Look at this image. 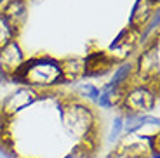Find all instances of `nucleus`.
Returning a JSON list of instances; mask_svg holds the SVG:
<instances>
[{"instance_id": "nucleus-1", "label": "nucleus", "mask_w": 160, "mask_h": 158, "mask_svg": "<svg viewBox=\"0 0 160 158\" xmlns=\"http://www.w3.org/2000/svg\"><path fill=\"white\" fill-rule=\"evenodd\" d=\"M9 80L14 83H26L28 87H51L61 83L63 77V63L51 57H37L24 61Z\"/></svg>"}, {"instance_id": "nucleus-18", "label": "nucleus", "mask_w": 160, "mask_h": 158, "mask_svg": "<svg viewBox=\"0 0 160 158\" xmlns=\"http://www.w3.org/2000/svg\"><path fill=\"white\" fill-rule=\"evenodd\" d=\"M7 123H9V116H5L0 111V139L5 137V131H7Z\"/></svg>"}, {"instance_id": "nucleus-17", "label": "nucleus", "mask_w": 160, "mask_h": 158, "mask_svg": "<svg viewBox=\"0 0 160 158\" xmlns=\"http://www.w3.org/2000/svg\"><path fill=\"white\" fill-rule=\"evenodd\" d=\"M82 94L87 96L89 99H92V101H98V96H99V89H96L94 85H84L82 87Z\"/></svg>"}, {"instance_id": "nucleus-3", "label": "nucleus", "mask_w": 160, "mask_h": 158, "mask_svg": "<svg viewBox=\"0 0 160 158\" xmlns=\"http://www.w3.org/2000/svg\"><path fill=\"white\" fill-rule=\"evenodd\" d=\"M37 99H38V92H37L35 89L21 87V89H18L16 92L9 94L7 97L2 101V104H0V111H2L5 116L11 118L14 113L24 110V108H28L30 104L35 103Z\"/></svg>"}, {"instance_id": "nucleus-9", "label": "nucleus", "mask_w": 160, "mask_h": 158, "mask_svg": "<svg viewBox=\"0 0 160 158\" xmlns=\"http://www.w3.org/2000/svg\"><path fill=\"white\" fill-rule=\"evenodd\" d=\"M5 21L11 24V28L16 32V28L23 23V19L26 17V7H24L23 0H11L5 7L4 14H2Z\"/></svg>"}, {"instance_id": "nucleus-16", "label": "nucleus", "mask_w": 160, "mask_h": 158, "mask_svg": "<svg viewBox=\"0 0 160 158\" xmlns=\"http://www.w3.org/2000/svg\"><path fill=\"white\" fill-rule=\"evenodd\" d=\"M0 158H18L16 153L11 150V142L5 141V137L0 139Z\"/></svg>"}, {"instance_id": "nucleus-6", "label": "nucleus", "mask_w": 160, "mask_h": 158, "mask_svg": "<svg viewBox=\"0 0 160 158\" xmlns=\"http://www.w3.org/2000/svg\"><path fill=\"white\" fill-rule=\"evenodd\" d=\"M112 64H113V59L108 57L104 52H94V54H89L85 57L82 73L85 77H99V75H104L106 71H110Z\"/></svg>"}, {"instance_id": "nucleus-7", "label": "nucleus", "mask_w": 160, "mask_h": 158, "mask_svg": "<svg viewBox=\"0 0 160 158\" xmlns=\"http://www.w3.org/2000/svg\"><path fill=\"white\" fill-rule=\"evenodd\" d=\"M155 0H138L131 14V28L132 30H139L146 24V21L153 16V7H155Z\"/></svg>"}, {"instance_id": "nucleus-15", "label": "nucleus", "mask_w": 160, "mask_h": 158, "mask_svg": "<svg viewBox=\"0 0 160 158\" xmlns=\"http://www.w3.org/2000/svg\"><path fill=\"white\" fill-rule=\"evenodd\" d=\"M122 132H124V116L118 115V116H115V120H113L112 131H110V141H117Z\"/></svg>"}, {"instance_id": "nucleus-10", "label": "nucleus", "mask_w": 160, "mask_h": 158, "mask_svg": "<svg viewBox=\"0 0 160 158\" xmlns=\"http://www.w3.org/2000/svg\"><path fill=\"white\" fill-rule=\"evenodd\" d=\"M139 73L144 77H153L158 73V45H152V49L141 54L139 57Z\"/></svg>"}, {"instance_id": "nucleus-5", "label": "nucleus", "mask_w": 160, "mask_h": 158, "mask_svg": "<svg viewBox=\"0 0 160 158\" xmlns=\"http://www.w3.org/2000/svg\"><path fill=\"white\" fill-rule=\"evenodd\" d=\"M23 63V52H21L19 45L16 44V40H11L5 47L0 49V70L7 77H11Z\"/></svg>"}, {"instance_id": "nucleus-19", "label": "nucleus", "mask_w": 160, "mask_h": 158, "mask_svg": "<svg viewBox=\"0 0 160 158\" xmlns=\"http://www.w3.org/2000/svg\"><path fill=\"white\" fill-rule=\"evenodd\" d=\"M0 2H2V0H0Z\"/></svg>"}, {"instance_id": "nucleus-2", "label": "nucleus", "mask_w": 160, "mask_h": 158, "mask_svg": "<svg viewBox=\"0 0 160 158\" xmlns=\"http://www.w3.org/2000/svg\"><path fill=\"white\" fill-rule=\"evenodd\" d=\"M61 120L70 136L77 139L78 142L92 141L94 132V115L87 106L78 103H73L70 106L61 110Z\"/></svg>"}, {"instance_id": "nucleus-4", "label": "nucleus", "mask_w": 160, "mask_h": 158, "mask_svg": "<svg viewBox=\"0 0 160 158\" xmlns=\"http://www.w3.org/2000/svg\"><path fill=\"white\" fill-rule=\"evenodd\" d=\"M155 101H157V96L150 89L136 87L124 97V108L131 115H143L146 111L153 110Z\"/></svg>"}, {"instance_id": "nucleus-8", "label": "nucleus", "mask_w": 160, "mask_h": 158, "mask_svg": "<svg viewBox=\"0 0 160 158\" xmlns=\"http://www.w3.org/2000/svg\"><path fill=\"white\" fill-rule=\"evenodd\" d=\"M158 116L153 115H131L127 113V116H124V132L125 134H134L144 125H158Z\"/></svg>"}, {"instance_id": "nucleus-11", "label": "nucleus", "mask_w": 160, "mask_h": 158, "mask_svg": "<svg viewBox=\"0 0 160 158\" xmlns=\"http://www.w3.org/2000/svg\"><path fill=\"white\" fill-rule=\"evenodd\" d=\"M134 32H136V30H132V28L124 30V32L115 38V42L110 45V49H112V51H120V49H122V51H125V49L131 51V49L134 47V40H136Z\"/></svg>"}, {"instance_id": "nucleus-12", "label": "nucleus", "mask_w": 160, "mask_h": 158, "mask_svg": "<svg viewBox=\"0 0 160 158\" xmlns=\"http://www.w3.org/2000/svg\"><path fill=\"white\" fill-rule=\"evenodd\" d=\"M92 155H94L92 141H87V142H78L64 158H92Z\"/></svg>"}, {"instance_id": "nucleus-14", "label": "nucleus", "mask_w": 160, "mask_h": 158, "mask_svg": "<svg viewBox=\"0 0 160 158\" xmlns=\"http://www.w3.org/2000/svg\"><path fill=\"white\" fill-rule=\"evenodd\" d=\"M14 33H16V32L11 28V24L0 16V49L5 47V45L14 38Z\"/></svg>"}, {"instance_id": "nucleus-13", "label": "nucleus", "mask_w": 160, "mask_h": 158, "mask_svg": "<svg viewBox=\"0 0 160 158\" xmlns=\"http://www.w3.org/2000/svg\"><path fill=\"white\" fill-rule=\"evenodd\" d=\"M132 73V64L131 63H124V64H120L118 68H117V71L113 73V80L112 83L113 85H117V87H120L124 82H127L129 75Z\"/></svg>"}]
</instances>
